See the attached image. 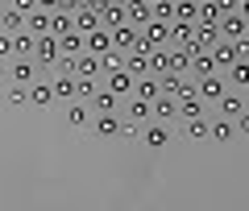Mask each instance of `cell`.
I'll use <instances>...</instances> for the list:
<instances>
[{
    "label": "cell",
    "instance_id": "6da1fadb",
    "mask_svg": "<svg viewBox=\"0 0 249 211\" xmlns=\"http://www.w3.org/2000/svg\"><path fill=\"white\" fill-rule=\"evenodd\" d=\"M166 42H170V21L150 17V25L142 29V42H137V50H142V54H150V50H158V46H166Z\"/></svg>",
    "mask_w": 249,
    "mask_h": 211
},
{
    "label": "cell",
    "instance_id": "7a4b0ae2",
    "mask_svg": "<svg viewBox=\"0 0 249 211\" xmlns=\"http://www.w3.org/2000/svg\"><path fill=\"white\" fill-rule=\"evenodd\" d=\"M58 58H62L58 37H54V33H42V37H37V46H34V62H37V66H58Z\"/></svg>",
    "mask_w": 249,
    "mask_h": 211
},
{
    "label": "cell",
    "instance_id": "3957f363",
    "mask_svg": "<svg viewBox=\"0 0 249 211\" xmlns=\"http://www.w3.org/2000/svg\"><path fill=\"white\" fill-rule=\"evenodd\" d=\"M196 96L199 99H224L229 96V75H204V79H196Z\"/></svg>",
    "mask_w": 249,
    "mask_h": 211
},
{
    "label": "cell",
    "instance_id": "277c9868",
    "mask_svg": "<svg viewBox=\"0 0 249 211\" xmlns=\"http://www.w3.org/2000/svg\"><path fill=\"white\" fill-rule=\"evenodd\" d=\"M133 75H129V70H124V66H116V70H104V87L108 91H112V96H121V99H129V96H133Z\"/></svg>",
    "mask_w": 249,
    "mask_h": 211
},
{
    "label": "cell",
    "instance_id": "5b68a950",
    "mask_svg": "<svg viewBox=\"0 0 249 211\" xmlns=\"http://www.w3.org/2000/svg\"><path fill=\"white\" fill-rule=\"evenodd\" d=\"M83 46H88L91 54H100V58H104V54H112V50H116V42H112V29H104V25H100L96 33H83Z\"/></svg>",
    "mask_w": 249,
    "mask_h": 211
},
{
    "label": "cell",
    "instance_id": "8992f818",
    "mask_svg": "<svg viewBox=\"0 0 249 211\" xmlns=\"http://www.w3.org/2000/svg\"><path fill=\"white\" fill-rule=\"evenodd\" d=\"M245 33H249V21L241 17L237 9H232V13H224V17H220V37H232V42H241Z\"/></svg>",
    "mask_w": 249,
    "mask_h": 211
},
{
    "label": "cell",
    "instance_id": "52a82bcc",
    "mask_svg": "<svg viewBox=\"0 0 249 211\" xmlns=\"http://www.w3.org/2000/svg\"><path fill=\"white\" fill-rule=\"evenodd\" d=\"M212 58H216V66H220V70H229L232 62L241 58V46L232 42V37H220V42H216V50H212Z\"/></svg>",
    "mask_w": 249,
    "mask_h": 211
},
{
    "label": "cell",
    "instance_id": "ba28073f",
    "mask_svg": "<svg viewBox=\"0 0 249 211\" xmlns=\"http://www.w3.org/2000/svg\"><path fill=\"white\" fill-rule=\"evenodd\" d=\"M112 42H116L121 54H129V50H137V42H142V29H137V25H116L112 29Z\"/></svg>",
    "mask_w": 249,
    "mask_h": 211
},
{
    "label": "cell",
    "instance_id": "9c48e42d",
    "mask_svg": "<svg viewBox=\"0 0 249 211\" xmlns=\"http://www.w3.org/2000/svg\"><path fill=\"white\" fill-rule=\"evenodd\" d=\"M9 75H13V83H21V87H29V83L37 79V62H34V58H13Z\"/></svg>",
    "mask_w": 249,
    "mask_h": 211
},
{
    "label": "cell",
    "instance_id": "30bf717a",
    "mask_svg": "<svg viewBox=\"0 0 249 211\" xmlns=\"http://www.w3.org/2000/svg\"><path fill=\"white\" fill-rule=\"evenodd\" d=\"M91 129H96V137H116V132H124V124H121L116 112H100L96 120H91Z\"/></svg>",
    "mask_w": 249,
    "mask_h": 211
},
{
    "label": "cell",
    "instance_id": "8fae6325",
    "mask_svg": "<svg viewBox=\"0 0 249 211\" xmlns=\"http://www.w3.org/2000/svg\"><path fill=\"white\" fill-rule=\"evenodd\" d=\"M29 104H34V108H50L54 104V83L34 79V83H29Z\"/></svg>",
    "mask_w": 249,
    "mask_h": 211
},
{
    "label": "cell",
    "instance_id": "7c38bea8",
    "mask_svg": "<svg viewBox=\"0 0 249 211\" xmlns=\"http://www.w3.org/2000/svg\"><path fill=\"white\" fill-rule=\"evenodd\" d=\"M25 17H29V13L4 4V13H0V33H21V29H25Z\"/></svg>",
    "mask_w": 249,
    "mask_h": 211
},
{
    "label": "cell",
    "instance_id": "4fadbf2b",
    "mask_svg": "<svg viewBox=\"0 0 249 211\" xmlns=\"http://www.w3.org/2000/svg\"><path fill=\"white\" fill-rule=\"evenodd\" d=\"M145 145H150V149H166V145H170L166 120H150V129H145Z\"/></svg>",
    "mask_w": 249,
    "mask_h": 211
},
{
    "label": "cell",
    "instance_id": "5bb4252c",
    "mask_svg": "<svg viewBox=\"0 0 249 211\" xmlns=\"http://www.w3.org/2000/svg\"><path fill=\"white\" fill-rule=\"evenodd\" d=\"M216 108H220V116H229V120H237L241 112H249V108H245V96H241V91H229L224 99H216Z\"/></svg>",
    "mask_w": 249,
    "mask_h": 211
},
{
    "label": "cell",
    "instance_id": "9a60e30c",
    "mask_svg": "<svg viewBox=\"0 0 249 211\" xmlns=\"http://www.w3.org/2000/svg\"><path fill=\"white\" fill-rule=\"evenodd\" d=\"M133 96H137V99H150V104H154V99L162 96V83H158V75H142V79L133 83Z\"/></svg>",
    "mask_w": 249,
    "mask_h": 211
},
{
    "label": "cell",
    "instance_id": "2e32d148",
    "mask_svg": "<svg viewBox=\"0 0 249 211\" xmlns=\"http://www.w3.org/2000/svg\"><path fill=\"white\" fill-rule=\"evenodd\" d=\"M124 9H129V25H137V29H145V25H150V17H154L150 0H129Z\"/></svg>",
    "mask_w": 249,
    "mask_h": 211
},
{
    "label": "cell",
    "instance_id": "e0dca14e",
    "mask_svg": "<svg viewBox=\"0 0 249 211\" xmlns=\"http://www.w3.org/2000/svg\"><path fill=\"white\" fill-rule=\"evenodd\" d=\"M54 99H79V79L75 75H54Z\"/></svg>",
    "mask_w": 249,
    "mask_h": 211
},
{
    "label": "cell",
    "instance_id": "ac0fdd59",
    "mask_svg": "<svg viewBox=\"0 0 249 211\" xmlns=\"http://www.w3.org/2000/svg\"><path fill=\"white\" fill-rule=\"evenodd\" d=\"M224 75H229V87H241V91H249V58H237L229 70H224Z\"/></svg>",
    "mask_w": 249,
    "mask_h": 211
},
{
    "label": "cell",
    "instance_id": "d6986e66",
    "mask_svg": "<svg viewBox=\"0 0 249 211\" xmlns=\"http://www.w3.org/2000/svg\"><path fill=\"white\" fill-rule=\"evenodd\" d=\"M124 70H129L133 79L150 75V54H142V50H129V54H124Z\"/></svg>",
    "mask_w": 249,
    "mask_h": 211
},
{
    "label": "cell",
    "instance_id": "ffe728a7",
    "mask_svg": "<svg viewBox=\"0 0 249 211\" xmlns=\"http://www.w3.org/2000/svg\"><path fill=\"white\" fill-rule=\"evenodd\" d=\"M216 58H212V50H199L196 58H191V75H196V79H204V75H216Z\"/></svg>",
    "mask_w": 249,
    "mask_h": 211
},
{
    "label": "cell",
    "instance_id": "44dd1931",
    "mask_svg": "<svg viewBox=\"0 0 249 211\" xmlns=\"http://www.w3.org/2000/svg\"><path fill=\"white\" fill-rule=\"evenodd\" d=\"M50 33H54V37H62V33H75V13H67V9L50 13Z\"/></svg>",
    "mask_w": 249,
    "mask_h": 211
},
{
    "label": "cell",
    "instance_id": "7402d4cb",
    "mask_svg": "<svg viewBox=\"0 0 249 211\" xmlns=\"http://www.w3.org/2000/svg\"><path fill=\"white\" fill-rule=\"evenodd\" d=\"M58 46H62V58H79V54L88 50V46H83V33H79V29H75V33H62V37H58Z\"/></svg>",
    "mask_w": 249,
    "mask_h": 211
},
{
    "label": "cell",
    "instance_id": "603a6c76",
    "mask_svg": "<svg viewBox=\"0 0 249 211\" xmlns=\"http://www.w3.org/2000/svg\"><path fill=\"white\" fill-rule=\"evenodd\" d=\"M34 46H37V37L29 33V29H21V33H13V58H34Z\"/></svg>",
    "mask_w": 249,
    "mask_h": 211
},
{
    "label": "cell",
    "instance_id": "cb8c5ba5",
    "mask_svg": "<svg viewBox=\"0 0 249 211\" xmlns=\"http://www.w3.org/2000/svg\"><path fill=\"white\" fill-rule=\"evenodd\" d=\"M124 116H129V120H150V116H154V104H150V99L129 96V104H124Z\"/></svg>",
    "mask_w": 249,
    "mask_h": 211
},
{
    "label": "cell",
    "instance_id": "d4e9b609",
    "mask_svg": "<svg viewBox=\"0 0 249 211\" xmlns=\"http://www.w3.org/2000/svg\"><path fill=\"white\" fill-rule=\"evenodd\" d=\"M100 21H104V29H116V25H129V9H124V4H108V9L100 13Z\"/></svg>",
    "mask_w": 249,
    "mask_h": 211
},
{
    "label": "cell",
    "instance_id": "484cf974",
    "mask_svg": "<svg viewBox=\"0 0 249 211\" xmlns=\"http://www.w3.org/2000/svg\"><path fill=\"white\" fill-rule=\"evenodd\" d=\"M100 25H104V21H100L96 9H79V13H75V29H79V33H96Z\"/></svg>",
    "mask_w": 249,
    "mask_h": 211
},
{
    "label": "cell",
    "instance_id": "4316f807",
    "mask_svg": "<svg viewBox=\"0 0 249 211\" xmlns=\"http://www.w3.org/2000/svg\"><path fill=\"white\" fill-rule=\"evenodd\" d=\"M178 116V99L175 96H158L154 99V120H175Z\"/></svg>",
    "mask_w": 249,
    "mask_h": 211
},
{
    "label": "cell",
    "instance_id": "83f0119b",
    "mask_svg": "<svg viewBox=\"0 0 249 211\" xmlns=\"http://www.w3.org/2000/svg\"><path fill=\"white\" fill-rule=\"evenodd\" d=\"M183 132H187V137H196V141H208V137H212V120H208V116L183 120Z\"/></svg>",
    "mask_w": 249,
    "mask_h": 211
},
{
    "label": "cell",
    "instance_id": "f1b7e54d",
    "mask_svg": "<svg viewBox=\"0 0 249 211\" xmlns=\"http://www.w3.org/2000/svg\"><path fill=\"white\" fill-rule=\"evenodd\" d=\"M25 29H29V33H34V37L50 33V13H46V9H34V13H29V17H25Z\"/></svg>",
    "mask_w": 249,
    "mask_h": 211
},
{
    "label": "cell",
    "instance_id": "f546056e",
    "mask_svg": "<svg viewBox=\"0 0 249 211\" xmlns=\"http://www.w3.org/2000/svg\"><path fill=\"white\" fill-rule=\"evenodd\" d=\"M196 116H204V99L199 96H183L178 99V120H196Z\"/></svg>",
    "mask_w": 249,
    "mask_h": 211
},
{
    "label": "cell",
    "instance_id": "4dcf8cb0",
    "mask_svg": "<svg viewBox=\"0 0 249 211\" xmlns=\"http://www.w3.org/2000/svg\"><path fill=\"white\" fill-rule=\"evenodd\" d=\"M91 104H96V112H116V108H121V96H112L108 87H100L96 96H91Z\"/></svg>",
    "mask_w": 249,
    "mask_h": 211
},
{
    "label": "cell",
    "instance_id": "1f68e13d",
    "mask_svg": "<svg viewBox=\"0 0 249 211\" xmlns=\"http://www.w3.org/2000/svg\"><path fill=\"white\" fill-rule=\"evenodd\" d=\"M212 137H216V141H232V137H237V120L216 116V120H212Z\"/></svg>",
    "mask_w": 249,
    "mask_h": 211
},
{
    "label": "cell",
    "instance_id": "d6a6232c",
    "mask_svg": "<svg viewBox=\"0 0 249 211\" xmlns=\"http://www.w3.org/2000/svg\"><path fill=\"white\" fill-rule=\"evenodd\" d=\"M166 70H170V50L166 46L150 50V75H166Z\"/></svg>",
    "mask_w": 249,
    "mask_h": 211
},
{
    "label": "cell",
    "instance_id": "836d02e7",
    "mask_svg": "<svg viewBox=\"0 0 249 211\" xmlns=\"http://www.w3.org/2000/svg\"><path fill=\"white\" fill-rule=\"evenodd\" d=\"M175 21H199V0H175Z\"/></svg>",
    "mask_w": 249,
    "mask_h": 211
},
{
    "label": "cell",
    "instance_id": "e575fe53",
    "mask_svg": "<svg viewBox=\"0 0 249 211\" xmlns=\"http://www.w3.org/2000/svg\"><path fill=\"white\" fill-rule=\"evenodd\" d=\"M67 124H71V129H83V124H88V108L71 104V108H67Z\"/></svg>",
    "mask_w": 249,
    "mask_h": 211
},
{
    "label": "cell",
    "instance_id": "d590c367",
    "mask_svg": "<svg viewBox=\"0 0 249 211\" xmlns=\"http://www.w3.org/2000/svg\"><path fill=\"white\" fill-rule=\"evenodd\" d=\"M96 91H100V83H96V79H79V99H91Z\"/></svg>",
    "mask_w": 249,
    "mask_h": 211
},
{
    "label": "cell",
    "instance_id": "8d00e7d4",
    "mask_svg": "<svg viewBox=\"0 0 249 211\" xmlns=\"http://www.w3.org/2000/svg\"><path fill=\"white\" fill-rule=\"evenodd\" d=\"M13 54H17V50H13V33H0V62L13 58Z\"/></svg>",
    "mask_w": 249,
    "mask_h": 211
},
{
    "label": "cell",
    "instance_id": "74e56055",
    "mask_svg": "<svg viewBox=\"0 0 249 211\" xmlns=\"http://www.w3.org/2000/svg\"><path fill=\"white\" fill-rule=\"evenodd\" d=\"M37 9H46V13H58V9H62V0H37Z\"/></svg>",
    "mask_w": 249,
    "mask_h": 211
},
{
    "label": "cell",
    "instance_id": "f35d334b",
    "mask_svg": "<svg viewBox=\"0 0 249 211\" xmlns=\"http://www.w3.org/2000/svg\"><path fill=\"white\" fill-rule=\"evenodd\" d=\"M237 132H249V112H241V116H237Z\"/></svg>",
    "mask_w": 249,
    "mask_h": 211
},
{
    "label": "cell",
    "instance_id": "ab89813d",
    "mask_svg": "<svg viewBox=\"0 0 249 211\" xmlns=\"http://www.w3.org/2000/svg\"><path fill=\"white\" fill-rule=\"evenodd\" d=\"M237 13H241L245 21H249V0H237Z\"/></svg>",
    "mask_w": 249,
    "mask_h": 211
},
{
    "label": "cell",
    "instance_id": "60d3db41",
    "mask_svg": "<svg viewBox=\"0 0 249 211\" xmlns=\"http://www.w3.org/2000/svg\"><path fill=\"white\" fill-rule=\"evenodd\" d=\"M9 79V62H0V83Z\"/></svg>",
    "mask_w": 249,
    "mask_h": 211
},
{
    "label": "cell",
    "instance_id": "b9f144b4",
    "mask_svg": "<svg viewBox=\"0 0 249 211\" xmlns=\"http://www.w3.org/2000/svg\"><path fill=\"white\" fill-rule=\"evenodd\" d=\"M0 13H4V0H0Z\"/></svg>",
    "mask_w": 249,
    "mask_h": 211
}]
</instances>
